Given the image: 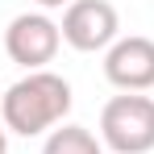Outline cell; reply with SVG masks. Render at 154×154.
I'll return each instance as SVG.
<instances>
[{"mask_svg":"<svg viewBox=\"0 0 154 154\" xmlns=\"http://www.w3.org/2000/svg\"><path fill=\"white\" fill-rule=\"evenodd\" d=\"M0 154H8V129H4V121H0Z\"/></svg>","mask_w":154,"mask_h":154,"instance_id":"8","label":"cell"},{"mask_svg":"<svg viewBox=\"0 0 154 154\" xmlns=\"http://www.w3.org/2000/svg\"><path fill=\"white\" fill-rule=\"evenodd\" d=\"M42 154H104V142L83 125H58L46 133Z\"/></svg>","mask_w":154,"mask_h":154,"instance_id":"6","label":"cell"},{"mask_svg":"<svg viewBox=\"0 0 154 154\" xmlns=\"http://www.w3.org/2000/svg\"><path fill=\"white\" fill-rule=\"evenodd\" d=\"M71 83L54 71H29L0 96V121L8 133L38 137L46 129H58L71 112Z\"/></svg>","mask_w":154,"mask_h":154,"instance_id":"1","label":"cell"},{"mask_svg":"<svg viewBox=\"0 0 154 154\" xmlns=\"http://www.w3.org/2000/svg\"><path fill=\"white\" fill-rule=\"evenodd\" d=\"M63 42L79 54L108 50L121 38V17L112 8V0H71L63 13Z\"/></svg>","mask_w":154,"mask_h":154,"instance_id":"3","label":"cell"},{"mask_svg":"<svg viewBox=\"0 0 154 154\" xmlns=\"http://www.w3.org/2000/svg\"><path fill=\"white\" fill-rule=\"evenodd\" d=\"M38 8H63V4H71V0H33Z\"/></svg>","mask_w":154,"mask_h":154,"instance_id":"7","label":"cell"},{"mask_svg":"<svg viewBox=\"0 0 154 154\" xmlns=\"http://www.w3.org/2000/svg\"><path fill=\"white\" fill-rule=\"evenodd\" d=\"M104 79L121 92H150L154 88V38H117L104 50Z\"/></svg>","mask_w":154,"mask_h":154,"instance_id":"5","label":"cell"},{"mask_svg":"<svg viewBox=\"0 0 154 154\" xmlns=\"http://www.w3.org/2000/svg\"><path fill=\"white\" fill-rule=\"evenodd\" d=\"M58 46H63V29L46 13H21L4 29V50L25 71H46V63H54Z\"/></svg>","mask_w":154,"mask_h":154,"instance_id":"4","label":"cell"},{"mask_svg":"<svg viewBox=\"0 0 154 154\" xmlns=\"http://www.w3.org/2000/svg\"><path fill=\"white\" fill-rule=\"evenodd\" d=\"M100 142L117 154L154 150V100L142 92H121L100 112Z\"/></svg>","mask_w":154,"mask_h":154,"instance_id":"2","label":"cell"}]
</instances>
